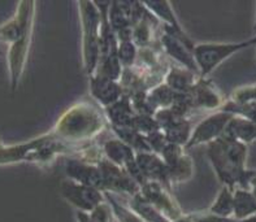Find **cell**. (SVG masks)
<instances>
[{
  "instance_id": "1",
  "label": "cell",
  "mask_w": 256,
  "mask_h": 222,
  "mask_svg": "<svg viewBox=\"0 0 256 222\" xmlns=\"http://www.w3.org/2000/svg\"><path fill=\"white\" fill-rule=\"evenodd\" d=\"M108 126L102 108L88 102H77L60 114L51 132L64 142L84 146L102 136Z\"/></svg>"
},
{
  "instance_id": "2",
  "label": "cell",
  "mask_w": 256,
  "mask_h": 222,
  "mask_svg": "<svg viewBox=\"0 0 256 222\" xmlns=\"http://www.w3.org/2000/svg\"><path fill=\"white\" fill-rule=\"evenodd\" d=\"M84 146L88 144L76 146L64 142L50 132L29 142L14 146H0V165L32 162L46 166L55 162L60 156H77Z\"/></svg>"
},
{
  "instance_id": "3",
  "label": "cell",
  "mask_w": 256,
  "mask_h": 222,
  "mask_svg": "<svg viewBox=\"0 0 256 222\" xmlns=\"http://www.w3.org/2000/svg\"><path fill=\"white\" fill-rule=\"evenodd\" d=\"M248 146L226 136H220L207 146V158L218 180L222 186L236 190L240 187L246 166Z\"/></svg>"
},
{
  "instance_id": "4",
  "label": "cell",
  "mask_w": 256,
  "mask_h": 222,
  "mask_svg": "<svg viewBox=\"0 0 256 222\" xmlns=\"http://www.w3.org/2000/svg\"><path fill=\"white\" fill-rule=\"evenodd\" d=\"M82 32V62L84 73L94 76L100 58V12L95 2H78Z\"/></svg>"
},
{
  "instance_id": "5",
  "label": "cell",
  "mask_w": 256,
  "mask_h": 222,
  "mask_svg": "<svg viewBox=\"0 0 256 222\" xmlns=\"http://www.w3.org/2000/svg\"><path fill=\"white\" fill-rule=\"evenodd\" d=\"M251 46H256V36L244 42H211L195 44L192 55L198 65L200 77L208 78V76L225 60Z\"/></svg>"
},
{
  "instance_id": "6",
  "label": "cell",
  "mask_w": 256,
  "mask_h": 222,
  "mask_svg": "<svg viewBox=\"0 0 256 222\" xmlns=\"http://www.w3.org/2000/svg\"><path fill=\"white\" fill-rule=\"evenodd\" d=\"M60 194L65 202L74 206L77 212H84L88 214L106 202V196L102 190L76 184L68 178L60 182Z\"/></svg>"
},
{
  "instance_id": "7",
  "label": "cell",
  "mask_w": 256,
  "mask_h": 222,
  "mask_svg": "<svg viewBox=\"0 0 256 222\" xmlns=\"http://www.w3.org/2000/svg\"><path fill=\"white\" fill-rule=\"evenodd\" d=\"M96 165L102 172L104 192L120 194V195H126L128 198H132L140 191V187L130 177L128 172L107 160L104 158V154L103 158L98 161Z\"/></svg>"
},
{
  "instance_id": "8",
  "label": "cell",
  "mask_w": 256,
  "mask_h": 222,
  "mask_svg": "<svg viewBox=\"0 0 256 222\" xmlns=\"http://www.w3.org/2000/svg\"><path fill=\"white\" fill-rule=\"evenodd\" d=\"M233 114L224 112V110H218V112L211 113L210 116L204 117L200 120L196 125L194 126L192 130V138L186 144L185 150L198 147L202 144H210L214 142L216 139L224 136V132L226 129L228 122L230 121Z\"/></svg>"
},
{
  "instance_id": "9",
  "label": "cell",
  "mask_w": 256,
  "mask_h": 222,
  "mask_svg": "<svg viewBox=\"0 0 256 222\" xmlns=\"http://www.w3.org/2000/svg\"><path fill=\"white\" fill-rule=\"evenodd\" d=\"M140 194L170 222L185 216L177 200L173 198L172 190L159 182L147 180L146 184L140 186Z\"/></svg>"
},
{
  "instance_id": "10",
  "label": "cell",
  "mask_w": 256,
  "mask_h": 222,
  "mask_svg": "<svg viewBox=\"0 0 256 222\" xmlns=\"http://www.w3.org/2000/svg\"><path fill=\"white\" fill-rule=\"evenodd\" d=\"M64 173L68 180L84 186L94 187L104 192V182L100 169L78 156H69L64 160Z\"/></svg>"
},
{
  "instance_id": "11",
  "label": "cell",
  "mask_w": 256,
  "mask_h": 222,
  "mask_svg": "<svg viewBox=\"0 0 256 222\" xmlns=\"http://www.w3.org/2000/svg\"><path fill=\"white\" fill-rule=\"evenodd\" d=\"M158 40H159L160 47H162V51L164 52V55L172 58L174 64L181 65L184 68L200 76L198 65H196L195 58L192 55V50L188 48V46L182 42L178 36H174L172 32H169L168 29H166L162 25Z\"/></svg>"
},
{
  "instance_id": "12",
  "label": "cell",
  "mask_w": 256,
  "mask_h": 222,
  "mask_svg": "<svg viewBox=\"0 0 256 222\" xmlns=\"http://www.w3.org/2000/svg\"><path fill=\"white\" fill-rule=\"evenodd\" d=\"M188 94L192 96L195 110H208L211 113L222 110L228 100L210 78L199 77Z\"/></svg>"
},
{
  "instance_id": "13",
  "label": "cell",
  "mask_w": 256,
  "mask_h": 222,
  "mask_svg": "<svg viewBox=\"0 0 256 222\" xmlns=\"http://www.w3.org/2000/svg\"><path fill=\"white\" fill-rule=\"evenodd\" d=\"M144 6L150 12L152 13L156 18L159 20L160 24H162L166 29H168L169 32H172L174 36H178L182 42L188 46V48L194 50L195 43L192 42L190 36H188V32L184 30L180 20L177 18V14H176L174 10H173L172 4L169 2H155V0H148V2H143Z\"/></svg>"
},
{
  "instance_id": "14",
  "label": "cell",
  "mask_w": 256,
  "mask_h": 222,
  "mask_svg": "<svg viewBox=\"0 0 256 222\" xmlns=\"http://www.w3.org/2000/svg\"><path fill=\"white\" fill-rule=\"evenodd\" d=\"M88 91L91 98L102 110L110 106L125 95L124 87L120 82L108 80L98 74L88 77Z\"/></svg>"
},
{
  "instance_id": "15",
  "label": "cell",
  "mask_w": 256,
  "mask_h": 222,
  "mask_svg": "<svg viewBox=\"0 0 256 222\" xmlns=\"http://www.w3.org/2000/svg\"><path fill=\"white\" fill-rule=\"evenodd\" d=\"M136 164L142 172L146 180L159 182L166 188L172 190V184L169 180V170L159 154L154 152H138L136 154Z\"/></svg>"
},
{
  "instance_id": "16",
  "label": "cell",
  "mask_w": 256,
  "mask_h": 222,
  "mask_svg": "<svg viewBox=\"0 0 256 222\" xmlns=\"http://www.w3.org/2000/svg\"><path fill=\"white\" fill-rule=\"evenodd\" d=\"M103 110L110 128H133L136 113L128 95H124L118 102Z\"/></svg>"
},
{
  "instance_id": "17",
  "label": "cell",
  "mask_w": 256,
  "mask_h": 222,
  "mask_svg": "<svg viewBox=\"0 0 256 222\" xmlns=\"http://www.w3.org/2000/svg\"><path fill=\"white\" fill-rule=\"evenodd\" d=\"M199 77V74L188 70L181 65L170 64L164 77V84H168L176 94H188L192 91Z\"/></svg>"
},
{
  "instance_id": "18",
  "label": "cell",
  "mask_w": 256,
  "mask_h": 222,
  "mask_svg": "<svg viewBox=\"0 0 256 222\" xmlns=\"http://www.w3.org/2000/svg\"><path fill=\"white\" fill-rule=\"evenodd\" d=\"M133 2H110L108 8V22L114 34L132 29Z\"/></svg>"
},
{
  "instance_id": "19",
  "label": "cell",
  "mask_w": 256,
  "mask_h": 222,
  "mask_svg": "<svg viewBox=\"0 0 256 222\" xmlns=\"http://www.w3.org/2000/svg\"><path fill=\"white\" fill-rule=\"evenodd\" d=\"M224 136L248 146L256 142V124L240 116H234L228 122Z\"/></svg>"
},
{
  "instance_id": "20",
  "label": "cell",
  "mask_w": 256,
  "mask_h": 222,
  "mask_svg": "<svg viewBox=\"0 0 256 222\" xmlns=\"http://www.w3.org/2000/svg\"><path fill=\"white\" fill-rule=\"evenodd\" d=\"M234 213L233 218L240 221L256 216V198L246 188L237 187L233 191Z\"/></svg>"
},
{
  "instance_id": "21",
  "label": "cell",
  "mask_w": 256,
  "mask_h": 222,
  "mask_svg": "<svg viewBox=\"0 0 256 222\" xmlns=\"http://www.w3.org/2000/svg\"><path fill=\"white\" fill-rule=\"evenodd\" d=\"M192 130H194V125L192 120L178 117L170 125L166 126V129H162V132L166 134L168 143H174V144L186 147L192 138Z\"/></svg>"
},
{
  "instance_id": "22",
  "label": "cell",
  "mask_w": 256,
  "mask_h": 222,
  "mask_svg": "<svg viewBox=\"0 0 256 222\" xmlns=\"http://www.w3.org/2000/svg\"><path fill=\"white\" fill-rule=\"evenodd\" d=\"M128 206L144 222H170L162 213L156 210L146 198L143 196L140 191L136 194L134 196L129 198Z\"/></svg>"
},
{
  "instance_id": "23",
  "label": "cell",
  "mask_w": 256,
  "mask_h": 222,
  "mask_svg": "<svg viewBox=\"0 0 256 222\" xmlns=\"http://www.w3.org/2000/svg\"><path fill=\"white\" fill-rule=\"evenodd\" d=\"M168 170L169 180H170L172 187L176 186V184H185V182H188V180L194 177V160H192V158L188 154V152H185L178 160L176 161L174 164L168 166Z\"/></svg>"
},
{
  "instance_id": "24",
  "label": "cell",
  "mask_w": 256,
  "mask_h": 222,
  "mask_svg": "<svg viewBox=\"0 0 256 222\" xmlns=\"http://www.w3.org/2000/svg\"><path fill=\"white\" fill-rule=\"evenodd\" d=\"M114 136L118 138L121 142L129 146L132 150L138 152H151L148 144H147L146 136H143L138 132L133 129V128H110Z\"/></svg>"
},
{
  "instance_id": "25",
  "label": "cell",
  "mask_w": 256,
  "mask_h": 222,
  "mask_svg": "<svg viewBox=\"0 0 256 222\" xmlns=\"http://www.w3.org/2000/svg\"><path fill=\"white\" fill-rule=\"evenodd\" d=\"M208 212L214 214V216L224 217V218H233L234 213V198L233 190L229 187L222 186L218 195L216 196L214 203L211 204Z\"/></svg>"
},
{
  "instance_id": "26",
  "label": "cell",
  "mask_w": 256,
  "mask_h": 222,
  "mask_svg": "<svg viewBox=\"0 0 256 222\" xmlns=\"http://www.w3.org/2000/svg\"><path fill=\"white\" fill-rule=\"evenodd\" d=\"M94 74L102 76L104 78H108V80H116V82H120L124 74V66L121 65L118 58H117V52H114L110 55L100 58Z\"/></svg>"
},
{
  "instance_id": "27",
  "label": "cell",
  "mask_w": 256,
  "mask_h": 222,
  "mask_svg": "<svg viewBox=\"0 0 256 222\" xmlns=\"http://www.w3.org/2000/svg\"><path fill=\"white\" fill-rule=\"evenodd\" d=\"M147 96H148V100L151 102L155 110H166V108L172 106L173 102H174L176 92L168 84L162 82V84H156L151 90L147 91Z\"/></svg>"
},
{
  "instance_id": "28",
  "label": "cell",
  "mask_w": 256,
  "mask_h": 222,
  "mask_svg": "<svg viewBox=\"0 0 256 222\" xmlns=\"http://www.w3.org/2000/svg\"><path fill=\"white\" fill-rule=\"evenodd\" d=\"M104 196L117 222H144L129 206H124L120 200L116 199L114 194L104 192Z\"/></svg>"
},
{
  "instance_id": "29",
  "label": "cell",
  "mask_w": 256,
  "mask_h": 222,
  "mask_svg": "<svg viewBox=\"0 0 256 222\" xmlns=\"http://www.w3.org/2000/svg\"><path fill=\"white\" fill-rule=\"evenodd\" d=\"M117 58L120 60L124 69L132 68L136 64L140 48L136 47L133 40H117Z\"/></svg>"
},
{
  "instance_id": "30",
  "label": "cell",
  "mask_w": 256,
  "mask_h": 222,
  "mask_svg": "<svg viewBox=\"0 0 256 222\" xmlns=\"http://www.w3.org/2000/svg\"><path fill=\"white\" fill-rule=\"evenodd\" d=\"M221 110L230 113V114H234V116L244 117V118L248 120L251 122L256 124V103L236 104L230 102V100H226V103L224 104Z\"/></svg>"
},
{
  "instance_id": "31",
  "label": "cell",
  "mask_w": 256,
  "mask_h": 222,
  "mask_svg": "<svg viewBox=\"0 0 256 222\" xmlns=\"http://www.w3.org/2000/svg\"><path fill=\"white\" fill-rule=\"evenodd\" d=\"M133 129L142 134L143 136H147L158 130H162L155 117L148 116V114H136L133 122Z\"/></svg>"
},
{
  "instance_id": "32",
  "label": "cell",
  "mask_w": 256,
  "mask_h": 222,
  "mask_svg": "<svg viewBox=\"0 0 256 222\" xmlns=\"http://www.w3.org/2000/svg\"><path fill=\"white\" fill-rule=\"evenodd\" d=\"M228 100H230L236 104L256 103V84L234 88L233 92L230 94V98Z\"/></svg>"
},
{
  "instance_id": "33",
  "label": "cell",
  "mask_w": 256,
  "mask_h": 222,
  "mask_svg": "<svg viewBox=\"0 0 256 222\" xmlns=\"http://www.w3.org/2000/svg\"><path fill=\"white\" fill-rule=\"evenodd\" d=\"M185 152H186L185 147L174 144V143H168V144L164 147V150L162 151V154H160V158L164 160L166 166H170V165L174 164L176 161L178 160L182 154H185Z\"/></svg>"
},
{
  "instance_id": "34",
  "label": "cell",
  "mask_w": 256,
  "mask_h": 222,
  "mask_svg": "<svg viewBox=\"0 0 256 222\" xmlns=\"http://www.w3.org/2000/svg\"><path fill=\"white\" fill-rule=\"evenodd\" d=\"M147 144H148L150 150L154 154H162V151L164 150L166 144H168V140H166V136L164 134L162 130H158V132H152V134H150V136H146Z\"/></svg>"
},
{
  "instance_id": "35",
  "label": "cell",
  "mask_w": 256,
  "mask_h": 222,
  "mask_svg": "<svg viewBox=\"0 0 256 222\" xmlns=\"http://www.w3.org/2000/svg\"><path fill=\"white\" fill-rule=\"evenodd\" d=\"M88 216L92 222H114V213H112V210H110V204L107 202L98 206Z\"/></svg>"
},
{
  "instance_id": "36",
  "label": "cell",
  "mask_w": 256,
  "mask_h": 222,
  "mask_svg": "<svg viewBox=\"0 0 256 222\" xmlns=\"http://www.w3.org/2000/svg\"><path fill=\"white\" fill-rule=\"evenodd\" d=\"M190 216H192V222H237V220L234 218H224V217L214 216L208 210L202 213H194V214H190Z\"/></svg>"
},
{
  "instance_id": "37",
  "label": "cell",
  "mask_w": 256,
  "mask_h": 222,
  "mask_svg": "<svg viewBox=\"0 0 256 222\" xmlns=\"http://www.w3.org/2000/svg\"><path fill=\"white\" fill-rule=\"evenodd\" d=\"M240 188H246L256 198V170L247 169L242 184H240Z\"/></svg>"
},
{
  "instance_id": "38",
  "label": "cell",
  "mask_w": 256,
  "mask_h": 222,
  "mask_svg": "<svg viewBox=\"0 0 256 222\" xmlns=\"http://www.w3.org/2000/svg\"><path fill=\"white\" fill-rule=\"evenodd\" d=\"M172 222H192V216H190V214H188V216H184V217H181V218L180 220H176V221H172Z\"/></svg>"
},
{
  "instance_id": "39",
  "label": "cell",
  "mask_w": 256,
  "mask_h": 222,
  "mask_svg": "<svg viewBox=\"0 0 256 222\" xmlns=\"http://www.w3.org/2000/svg\"><path fill=\"white\" fill-rule=\"evenodd\" d=\"M237 222H256V216L248 217V218L246 220H240V221H237Z\"/></svg>"
}]
</instances>
